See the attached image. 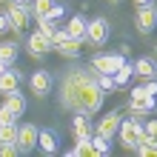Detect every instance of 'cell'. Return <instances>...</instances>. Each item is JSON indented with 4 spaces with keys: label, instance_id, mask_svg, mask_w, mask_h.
Listing matches in <instances>:
<instances>
[{
    "label": "cell",
    "instance_id": "8992f818",
    "mask_svg": "<svg viewBox=\"0 0 157 157\" xmlns=\"http://www.w3.org/2000/svg\"><path fill=\"white\" fill-rule=\"evenodd\" d=\"M86 40H89L91 46H103V43L109 40V23H106V17H97V20L89 23Z\"/></svg>",
    "mask_w": 157,
    "mask_h": 157
},
{
    "label": "cell",
    "instance_id": "d6a6232c",
    "mask_svg": "<svg viewBox=\"0 0 157 157\" xmlns=\"http://www.w3.org/2000/svg\"><path fill=\"white\" fill-rule=\"evenodd\" d=\"M6 69H9V63H3V60H0V75H3Z\"/></svg>",
    "mask_w": 157,
    "mask_h": 157
},
{
    "label": "cell",
    "instance_id": "83f0119b",
    "mask_svg": "<svg viewBox=\"0 0 157 157\" xmlns=\"http://www.w3.org/2000/svg\"><path fill=\"white\" fill-rule=\"evenodd\" d=\"M143 128H146V134H149L151 140H157V117H154V120H149V123H146Z\"/></svg>",
    "mask_w": 157,
    "mask_h": 157
},
{
    "label": "cell",
    "instance_id": "4fadbf2b",
    "mask_svg": "<svg viewBox=\"0 0 157 157\" xmlns=\"http://www.w3.org/2000/svg\"><path fill=\"white\" fill-rule=\"evenodd\" d=\"M0 91H3V94H12V91H20V75H17V71H3V75H0Z\"/></svg>",
    "mask_w": 157,
    "mask_h": 157
},
{
    "label": "cell",
    "instance_id": "d590c367",
    "mask_svg": "<svg viewBox=\"0 0 157 157\" xmlns=\"http://www.w3.org/2000/svg\"><path fill=\"white\" fill-rule=\"evenodd\" d=\"M0 126H3V120H0Z\"/></svg>",
    "mask_w": 157,
    "mask_h": 157
},
{
    "label": "cell",
    "instance_id": "ffe728a7",
    "mask_svg": "<svg viewBox=\"0 0 157 157\" xmlns=\"http://www.w3.org/2000/svg\"><path fill=\"white\" fill-rule=\"evenodd\" d=\"M134 75L151 80V77H154V60H151V57H140V60L134 63Z\"/></svg>",
    "mask_w": 157,
    "mask_h": 157
},
{
    "label": "cell",
    "instance_id": "ba28073f",
    "mask_svg": "<svg viewBox=\"0 0 157 157\" xmlns=\"http://www.w3.org/2000/svg\"><path fill=\"white\" fill-rule=\"evenodd\" d=\"M6 14H9V20H12V29L14 32H23L26 26H29V9L20 6V3H12Z\"/></svg>",
    "mask_w": 157,
    "mask_h": 157
},
{
    "label": "cell",
    "instance_id": "ac0fdd59",
    "mask_svg": "<svg viewBox=\"0 0 157 157\" xmlns=\"http://www.w3.org/2000/svg\"><path fill=\"white\" fill-rule=\"evenodd\" d=\"M17 134H20V126L17 123H3L0 126V143H17Z\"/></svg>",
    "mask_w": 157,
    "mask_h": 157
},
{
    "label": "cell",
    "instance_id": "1f68e13d",
    "mask_svg": "<svg viewBox=\"0 0 157 157\" xmlns=\"http://www.w3.org/2000/svg\"><path fill=\"white\" fill-rule=\"evenodd\" d=\"M134 3H137V9H140V6H149L151 0H134Z\"/></svg>",
    "mask_w": 157,
    "mask_h": 157
},
{
    "label": "cell",
    "instance_id": "9c48e42d",
    "mask_svg": "<svg viewBox=\"0 0 157 157\" xmlns=\"http://www.w3.org/2000/svg\"><path fill=\"white\" fill-rule=\"evenodd\" d=\"M120 114L117 112H109L106 117H100V123H97V134H106V137H112V134H117L120 132Z\"/></svg>",
    "mask_w": 157,
    "mask_h": 157
},
{
    "label": "cell",
    "instance_id": "e0dca14e",
    "mask_svg": "<svg viewBox=\"0 0 157 157\" xmlns=\"http://www.w3.org/2000/svg\"><path fill=\"white\" fill-rule=\"evenodd\" d=\"M137 154H143V157H157V140H151L149 134H143L140 143H137Z\"/></svg>",
    "mask_w": 157,
    "mask_h": 157
},
{
    "label": "cell",
    "instance_id": "f546056e",
    "mask_svg": "<svg viewBox=\"0 0 157 157\" xmlns=\"http://www.w3.org/2000/svg\"><path fill=\"white\" fill-rule=\"evenodd\" d=\"M6 29H12V20H9V14H0V34Z\"/></svg>",
    "mask_w": 157,
    "mask_h": 157
},
{
    "label": "cell",
    "instance_id": "f1b7e54d",
    "mask_svg": "<svg viewBox=\"0 0 157 157\" xmlns=\"http://www.w3.org/2000/svg\"><path fill=\"white\" fill-rule=\"evenodd\" d=\"M46 17H49V20H57V17H63V6H57V3H54V6H52V12L46 14Z\"/></svg>",
    "mask_w": 157,
    "mask_h": 157
},
{
    "label": "cell",
    "instance_id": "6da1fadb",
    "mask_svg": "<svg viewBox=\"0 0 157 157\" xmlns=\"http://www.w3.org/2000/svg\"><path fill=\"white\" fill-rule=\"evenodd\" d=\"M60 94H63V106H69L75 114H97L103 106L106 91L97 83V71L91 69H71L60 83Z\"/></svg>",
    "mask_w": 157,
    "mask_h": 157
},
{
    "label": "cell",
    "instance_id": "603a6c76",
    "mask_svg": "<svg viewBox=\"0 0 157 157\" xmlns=\"http://www.w3.org/2000/svg\"><path fill=\"white\" fill-rule=\"evenodd\" d=\"M132 71H134V66H132V63H123V66L114 71V83H117V86H126V83L132 80Z\"/></svg>",
    "mask_w": 157,
    "mask_h": 157
},
{
    "label": "cell",
    "instance_id": "cb8c5ba5",
    "mask_svg": "<svg viewBox=\"0 0 157 157\" xmlns=\"http://www.w3.org/2000/svg\"><path fill=\"white\" fill-rule=\"evenodd\" d=\"M109 140H112V137H106V134L91 137V143H94V151H97V154H109V151H112V143H109Z\"/></svg>",
    "mask_w": 157,
    "mask_h": 157
},
{
    "label": "cell",
    "instance_id": "4316f807",
    "mask_svg": "<svg viewBox=\"0 0 157 157\" xmlns=\"http://www.w3.org/2000/svg\"><path fill=\"white\" fill-rule=\"evenodd\" d=\"M0 154L3 157H17L20 149H17V143H0Z\"/></svg>",
    "mask_w": 157,
    "mask_h": 157
},
{
    "label": "cell",
    "instance_id": "44dd1931",
    "mask_svg": "<svg viewBox=\"0 0 157 157\" xmlns=\"http://www.w3.org/2000/svg\"><path fill=\"white\" fill-rule=\"evenodd\" d=\"M0 60L3 63H12L17 60V43H12V40H6V43H0Z\"/></svg>",
    "mask_w": 157,
    "mask_h": 157
},
{
    "label": "cell",
    "instance_id": "4dcf8cb0",
    "mask_svg": "<svg viewBox=\"0 0 157 157\" xmlns=\"http://www.w3.org/2000/svg\"><path fill=\"white\" fill-rule=\"evenodd\" d=\"M146 91H149V94H151V97L157 100V80H151V83H149V86H146Z\"/></svg>",
    "mask_w": 157,
    "mask_h": 157
},
{
    "label": "cell",
    "instance_id": "30bf717a",
    "mask_svg": "<svg viewBox=\"0 0 157 157\" xmlns=\"http://www.w3.org/2000/svg\"><path fill=\"white\" fill-rule=\"evenodd\" d=\"M52 37H49V34H43V32H34L32 34V37H29V52L34 54V57H40V54H46V52H49L52 49Z\"/></svg>",
    "mask_w": 157,
    "mask_h": 157
},
{
    "label": "cell",
    "instance_id": "9a60e30c",
    "mask_svg": "<svg viewBox=\"0 0 157 157\" xmlns=\"http://www.w3.org/2000/svg\"><path fill=\"white\" fill-rule=\"evenodd\" d=\"M69 154H71V157H94L97 151H94V143H91V137H80L77 146H75Z\"/></svg>",
    "mask_w": 157,
    "mask_h": 157
},
{
    "label": "cell",
    "instance_id": "277c9868",
    "mask_svg": "<svg viewBox=\"0 0 157 157\" xmlns=\"http://www.w3.org/2000/svg\"><path fill=\"white\" fill-rule=\"evenodd\" d=\"M123 63L126 60L120 57V54H97V57L91 60V69H94L97 75H114Z\"/></svg>",
    "mask_w": 157,
    "mask_h": 157
},
{
    "label": "cell",
    "instance_id": "7c38bea8",
    "mask_svg": "<svg viewBox=\"0 0 157 157\" xmlns=\"http://www.w3.org/2000/svg\"><path fill=\"white\" fill-rule=\"evenodd\" d=\"M80 49H83V40L80 37H69V34H66V40L57 43V52L63 54V57H77Z\"/></svg>",
    "mask_w": 157,
    "mask_h": 157
},
{
    "label": "cell",
    "instance_id": "484cf974",
    "mask_svg": "<svg viewBox=\"0 0 157 157\" xmlns=\"http://www.w3.org/2000/svg\"><path fill=\"white\" fill-rule=\"evenodd\" d=\"M97 83H100V89H103V91H114L117 89L114 75H97Z\"/></svg>",
    "mask_w": 157,
    "mask_h": 157
},
{
    "label": "cell",
    "instance_id": "7a4b0ae2",
    "mask_svg": "<svg viewBox=\"0 0 157 157\" xmlns=\"http://www.w3.org/2000/svg\"><path fill=\"white\" fill-rule=\"evenodd\" d=\"M143 134H146V128L137 123L134 117H128V120H123V123H120V140H123L126 149L137 151V143H140V137H143Z\"/></svg>",
    "mask_w": 157,
    "mask_h": 157
},
{
    "label": "cell",
    "instance_id": "5b68a950",
    "mask_svg": "<svg viewBox=\"0 0 157 157\" xmlns=\"http://www.w3.org/2000/svg\"><path fill=\"white\" fill-rule=\"evenodd\" d=\"M37 137H40L37 128H34L32 123H23L20 126V134H17V149H20V154H29L34 146H37Z\"/></svg>",
    "mask_w": 157,
    "mask_h": 157
},
{
    "label": "cell",
    "instance_id": "2e32d148",
    "mask_svg": "<svg viewBox=\"0 0 157 157\" xmlns=\"http://www.w3.org/2000/svg\"><path fill=\"white\" fill-rule=\"evenodd\" d=\"M6 106L12 109V114H14V117H20V114L26 112V100H23L20 91H12V94H6Z\"/></svg>",
    "mask_w": 157,
    "mask_h": 157
},
{
    "label": "cell",
    "instance_id": "8fae6325",
    "mask_svg": "<svg viewBox=\"0 0 157 157\" xmlns=\"http://www.w3.org/2000/svg\"><path fill=\"white\" fill-rule=\"evenodd\" d=\"M49 89H52V75L49 71H34L32 75V91L34 94H49Z\"/></svg>",
    "mask_w": 157,
    "mask_h": 157
},
{
    "label": "cell",
    "instance_id": "e575fe53",
    "mask_svg": "<svg viewBox=\"0 0 157 157\" xmlns=\"http://www.w3.org/2000/svg\"><path fill=\"white\" fill-rule=\"evenodd\" d=\"M109 3H120V0H109Z\"/></svg>",
    "mask_w": 157,
    "mask_h": 157
},
{
    "label": "cell",
    "instance_id": "5bb4252c",
    "mask_svg": "<svg viewBox=\"0 0 157 157\" xmlns=\"http://www.w3.org/2000/svg\"><path fill=\"white\" fill-rule=\"evenodd\" d=\"M86 32H89V23L83 20L80 14H75L69 20V26H66V34L69 37H80V40H86Z\"/></svg>",
    "mask_w": 157,
    "mask_h": 157
},
{
    "label": "cell",
    "instance_id": "52a82bcc",
    "mask_svg": "<svg viewBox=\"0 0 157 157\" xmlns=\"http://www.w3.org/2000/svg\"><path fill=\"white\" fill-rule=\"evenodd\" d=\"M154 26H157V9L151 3L140 6V9H137V29H140V34H149Z\"/></svg>",
    "mask_w": 157,
    "mask_h": 157
},
{
    "label": "cell",
    "instance_id": "d6986e66",
    "mask_svg": "<svg viewBox=\"0 0 157 157\" xmlns=\"http://www.w3.org/2000/svg\"><path fill=\"white\" fill-rule=\"evenodd\" d=\"M75 137H91V123H89V114H77L75 117Z\"/></svg>",
    "mask_w": 157,
    "mask_h": 157
},
{
    "label": "cell",
    "instance_id": "7402d4cb",
    "mask_svg": "<svg viewBox=\"0 0 157 157\" xmlns=\"http://www.w3.org/2000/svg\"><path fill=\"white\" fill-rule=\"evenodd\" d=\"M37 146H40L46 154H54V151H57V143H54V134H52V132H40Z\"/></svg>",
    "mask_w": 157,
    "mask_h": 157
},
{
    "label": "cell",
    "instance_id": "836d02e7",
    "mask_svg": "<svg viewBox=\"0 0 157 157\" xmlns=\"http://www.w3.org/2000/svg\"><path fill=\"white\" fill-rule=\"evenodd\" d=\"M12 3H20V6H29V3H26V0H12Z\"/></svg>",
    "mask_w": 157,
    "mask_h": 157
},
{
    "label": "cell",
    "instance_id": "d4e9b609",
    "mask_svg": "<svg viewBox=\"0 0 157 157\" xmlns=\"http://www.w3.org/2000/svg\"><path fill=\"white\" fill-rule=\"evenodd\" d=\"M52 6H54V0H34V17L43 20V17L52 12Z\"/></svg>",
    "mask_w": 157,
    "mask_h": 157
},
{
    "label": "cell",
    "instance_id": "3957f363",
    "mask_svg": "<svg viewBox=\"0 0 157 157\" xmlns=\"http://www.w3.org/2000/svg\"><path fill=\"white\" fill-rule=\"evenodd\" d=\"M154 106H157V100L146 91V86H134V89H132V100H128L132 114H149Z\"/></svg>",
    "mask_w": 157,
    "mask_h": 157
}]
</instances>
